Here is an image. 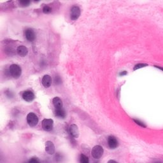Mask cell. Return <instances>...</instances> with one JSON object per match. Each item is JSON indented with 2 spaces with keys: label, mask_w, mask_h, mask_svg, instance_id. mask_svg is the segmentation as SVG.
Masks as SVG:
<instances>
[{
  "label": "cell",
  "mask_w": 163,
  "mask_h": 163,
  "mask_svg": "<svg viewBox=\"0 0 163 163\" xmlns=\"http://www.w3.org/2000/svg\"><path fill=\"white\" fill-rule=\"evenodd\" d=\"M9 71L10 75L14 78H19L21 74H22V69H21V68L19 65L15 64L12 65L10 66Z\"/></svg>",
  "instance_id": "6da1fadb"
},
{
  "label": "cell",
  "mask_w": 163,
  "mask_h": 163,
  "mask_svg": "<svg viewBox=\"0 0 163 163\" xmlns=\"http://www.w3.org/2000/svg\"><path fill=\"white\" fill-rule=\"evenodd\" d=\"M104 153V149L100 145H95L91 150V155L93 158L98 159H100Z\"/></svg>",
  "instance_id": "7a4b0ae2"
},
{
  "label": "cell",
  "mask_w": 163,
  "mask_h": 163,
  "mask_svg": "<svg viewBox=\"0 0 163 163\" xmlns=\"http://www.w3.org/2000/svg\"><path fill=\"white\" fill-rule=\"evenodd\" d=\"M26 119H27V122L30 127H35L38 123V117L34 113H29Z\"/></svg>",
  "instance_id": "3957f363"
},
{
  "label": "cell",
  "mask_w": 163,
  "mask_h": 163,
  "mask_svg": "<svg viewBox=\"0 0 163 163\" xmlns=\"http://www.w3.org/2000/svg\"><path fill=\"white\" fill-rule=\"evenodd\" d=\"M41 127L45 131H50L54 127V120L50 119H45L42 120Z\"/></svg>",
  "instance_id": "277c9868"
},
{
  "label": "cell",
  "mask_w": 163,
  "mask_h": 163,
  "mask_svg": "<svg viewBox=\"0 0 163 163\" xmlns=\"http://www.w3.org/2000/svg\"><path fill=\"white\" fill-rule=\"evenodd\" d=\"M45 152L49 155H53L56 152L55 145L53 142L51 141H47L45 144Z\"/></svg>",
  "instance_id": "5b68a950"
},
{
  "label": "cell",
  "mask_w": 163,
  "mask_h": 163,
  "mask_svg": "<svg viewBox=\"0 0 163 163\" xmlns=\"http://www.w3.org/2000/svg\"><path fill=\"white\" fill-rule=\"evenodd\" d=\"M108 145L110 149H115L119 146V141L114 136H110L108 138Z\"/></svg>",
  "instance_id": "8992f818"
},
{
  "label": "cell",
  "mask_w": 163,
  "mask_h": 163,
  "mask_svg": "<svg viewBox=\"0 0 163 163\" xmlns=\"http://www.w3.org/2000/svg\"><path fill=\"white\" fill-rule=\"evenodd\" d=\"M80 15V9L77 6L73 7L70 11V17L71 20H75L78 19Z\"/></svg>",
  "instance_id": "52a82bcc"
},
{
  "label": "cell",
  "mask_w": 163,
  "mask_h": 163,
  "mask_svg": "<svg viewBox=\"0 0 163 163\" xmlns=\"http://www.w3.org/2000/svg\"><path fill=\"white\" fill-rule=\"evenodd\" d=\"M69 131L72 137H73L74 138H78V137H79V135H80L79 129H78V126L76 124H71L70 126Z\"/></svg>",
  "instance_id": "ba28073f"
},
{
  "label": "cell",
  "mask_w": 163,
  "mask_h": 163,
  "mask_svg": "<svg viewBox=\"0 0 163 163\" xmlns=\"http://www.w3.org/2000/svg\"><path fill=\"white\" fill-rule=\"evenodd\" d=\"M23 98L24 99V100H25L26 101L31 102L33 100L35 97L34 93L32 91H26L24 92V93L23 94Z\"/></svg>",
  "instance_id": "9c48e42d"
},
{
  "label": "cell",
  "mask_w": 163,
  "mask_h": 163,
  "mask_svg": "<svg viewBox=\"0 0 163 163\" xmlns=\"http://www.w3.org/2000/svg\"><path fill=\"white\" fill-rule=\"evenodd\" d=\"M26 38L29 41H33L35 39V34L33 29H28L25 31Z\"/></svg>",
  "instance_id": "30bf717a"
},
{
  "label": "cell",
  "mask_w": 163,
  "mask_h": 163,
  "mask_svg": "<svg viewBox=\"0 0 163 163\" xmlns=\"http://www.w3.org/2000/svg\"><path fill=\"white\" fill-rule=\"evenodd\" d=\"M41 83L43 84V86L45 88H48L51 86L52 83V78L49 75H45L41 80Z\"/></svg>",
  "instance_id": "8fae6325"
},
{
  "label": "cell",
  "mask_w": 163,
  "mask_h": 163,
  "mask_svg": "<svg viewBox=\"0 0 163 163\" xmlns=\"http://www.w3.org/2000/svg\"><path fill=\"white\" fill-rule=\"evenodd\" d=\"M17 54H19V56H20L21 57H24L28 54V50L25 46L20 45V46L18 47V48L17 49Z\"/></svg>",
  "instance_id": "7c38bea8"
},
{
  "label": "cell",
  "mask_w": 163,
  "mask_h": 163,
  "mask_svg": "<svg viewBox=\"0 0 163 163\" xmlns=\"http://www.w3.org/2000/svg\"><path fill=\"white\" fill-rule=\"evenodd\" d=\"M52 102H53V104L56 109L62 108V101L58 97L54 98L53 99V100H52Z\"/></svg>",
  "instance_id": "4fadbf2b"
},
{
  "label": "cell",
  "mask_w": 163,
  "mask_h": 163,
  "mask_svg": "<svg viewBox=\"0 0 163 163\" xmlns=\"http://www.w3.org/2000/svg\"><path fill=\"white\" fill-rule=\"evenodd\" d=\"M55 115L58 118L65 119L66 117V113L63 108L56 109L55 110Z\"/></svg>",
  "instance_id": "5bb4252c"
},
{
  "label": "cell",
  "mask_w": 163,
  "mask_h": 163,
  "mask_svg": "<svg viewBox=\"0 0 163 163\" xmlns=\"http://www.w3.org/2000/svg\"><path fill=\"white\" fill-rule=\"evenodd\" d=\"M80 163H89V157L84 155L83 154H81L80 155Z\"/></svg>",
  "instance_id": "9a60e30c"
},
{
  "label": "cell",
  "mask_w": 163,
  "mask_h": 163,
  "mask_svg": "<svg viewBox=\"0 0 163 163\" xmlns=\"http://www.w3.org/2000/svg\"><path fill=\"white\" fill-rule=\"evenodd\" d=\"M43 12L45 14H48L52 12V8L50 7L49 6H47V5H45V6L43 8Z\"/></svg>",
  "instance_id": "2e32d148"
},
{
  "label": "cell",
  "mask_w": 163,
  "mask_h": 163,
  "mask_svg": "<svg viewBox=\"0 0 163 163\" xmlns=\"http://www.w3.org/2000/svg\"><path fill=\"white\" fill-rule=\"evenodd\" d=\"M28 163H41V161L37 157H33L29 160Z\"/></svg>",
  "instance_id": "e0dca14e"
},
{
  "label": "cell",
  "mask_w": 163,
  "mask_h": 163,
  "mask_svg": "<svg viewBox=\"0 0 163 163\" xmlns=\"http://www.w3.org/2000/svg\"><path fill=\"white\" fill-rule=\"evenodd\" d=\"M133 120H134V122L136 124H138V125H140V127H142V128H146V125L143 123V122H141V121H140V120H136V119H133Z\"/></svg>",
  "instance_id": "ac0fdd59"
},
{
  "label": "cell",
  "mask_w": 163,
  "mask_h": 163,
  "mask_svg": "<svg viewBox=\"0 0 163 163\" xmlns=\"http://www.w3.org/2000/svg\"><path fill=\"white\" fill-rule=\"evenodd\" d=\"M30 2L28 1V0H23V1L20 2V5L21 7H27L29 5Z\"/></svg>",
  "instance_id": "d6986e66"
},
{
  "label": "cell",
  "mask_w": 163,
  "mask_h": 163,
  "mask_svg": "<svg viewBox=\"0 0 163 163\" xmlns=\"http://www.w3.org/2000/svg\"><path fill=\"white\" fill-rule=\"evenodd\" d=\"M146 66V65H145V64H138V65H136L134 66V70H138V69H139V68L145 67V66Z\"/></svg>",
  "instance_id": "ffe728a7"
},
{
  "label": "cell",
  "mask_w": 163,
  "mask_h": 163,
  "mask_svg": "<svg viewBox=\"0 0 163 163\" xmlns=\"http://www.w3.org/2000/svg\"><path fill=\"white\" fill-rule=\"evenodd\" d=\"M61 82V80L60 77H58V76L56 77V78H55V83H56V84H59Z\"/></svg>",
  "instance_id": "44dd1931"
},
{
  "label": "cell",
  "mask_w": 163,
  "mask_h": 163,
  "mask_svg": "<svg viewBox=\"0 0 163 163\" xmlns=\"http://www.w3.org/2000/svg\"><path fill=\"white\" fill-rule=\"evenodd\" d=\"M107 163H118V162H117V161H114V160L111 159V160H109V161L107 162Z\"/></svg>",
  "instance_id": "7402d4cb"
},
{
  "label": "cell",
  "mask_w": 163,
  "mask_h": 163,
  "mask_svg": "<svg viewBox=\"0 0 163 163\" xmlns=\"http://www.w3.org/2000/svg\"><path fill=\"white\" fill-rule=\"evenodd\" d=\"M126 74V72H125V71H124V72H122V73H120V75H125Z\"/></svg>",
  "instance_id": "603a6c76"
},
{
  "label": "cell",
  "mask_w": 163,
  "mask_h": 163,
  "mask_svg": "<svg viewBox=\"0 0 163 163\" xmlns=\"http://www.w3.org/2000/svg\"><path fill=\"white\" fill-rule=\"evenodd\" d=\"M154 163H163V162H161V161H155V162H154Z\"/></svg>",
  "instance_id": "cb8c5ba5"
},
{
  "label": "cell",
  "mask_w": 163,
  "mask_h": 163,
  "mask_svg": "<svg viewBox=\"0 0 163 163\" xmlns=\"http://www.w3.org/2000/svg\"><path fill=\"white\" fill-rule=\"evenodd\" d=\"M24 163H28V162H24Z\"/></svg>",
  "instance_id": "d4e9b609"
}]
</instances>
